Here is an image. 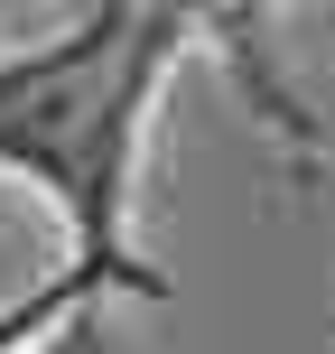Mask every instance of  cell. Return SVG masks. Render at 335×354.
<instances>
[{"label":"cell","instance_id":"obj_1","mask_svg":"<svg viewBox=\"0 0 335 354\" xmlns=\"http://www.w3.org/2000/svg\"><path fill=\"white\" fill-rule=\"evenodd\" d=\"M186 19V0H84L75 19L0 47V177L37 187L66 233L56 280L19 299L0 336L75 299H168V270L140 252V205Z\"/></svg>","mask_w":335,"mask_h":354},{"label":"cell","instance_id":"obj_2","mask_svg":"<svg viewBox=\"0 0 335 354\" xmlns=\"http://www.w3.org/2000/svg\"><path fill=\"white\" fill-rule=\"evenodd\" d=\"M0 354H149V345L122 326V308H112V299H75V308H56V317L0 336Z\"/></svg>","mask_w":335,"mask_h":354}]
</instances>
